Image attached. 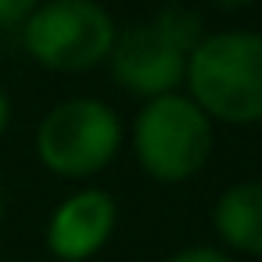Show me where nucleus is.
<instances>
[{"label":"nucleus","instance_id":"10","mask_svg":"<svg viewBox=\"0 0 262 262\" xmlns=\"http://www.w3.org/2000/svg\"><path fill=\"white\" fill-rule=\"evenodd\" d=\"M8 126H11V101H8L4 90H0V137L8 133Z\"/></svg>","mask_w":262,"mask_h":262},{"label":"nucleus","instance_id":"12","mask_svg":"<svg viewBox=\"0 0 262 262\" xmlns=\"http://www.w3.org/2000/svg\"><path fill=\"white\" fill-rule=\"evenodd\" d=\"M0 219H4V187H0Z\"/></svg>","mask_w":262,"mask_h":262},{"label":"nucleus","instance_id":"7","mask_svg":"<svg viewBox=\"0 0 262 262\" xmlns=\"http://www.w3.org/2000/svg\"><path fill=\"white\" fill-rule=\"evenodd\" d=\"M212 226L230 251L262 255V180H241L215 198Z\"/></svg>","mask_w":262,"mask_h":262},{"label":"nucleus","instance_id":"6","mask_svg":"<svg viewBox=\"0 0 262 262\" xmlns=\"http://www.w3.org/2000/svg\"><path fill=\"white\" fill-rule=\"evenodd\" d=\"M119 201L104 187L69 194L47 219V251L58 262H90L115 233Z\"/></svg>","mask_w":262,"mask_h":262},{"label":"nucleus","instance_id":"1","mask_svg":"<svg viewBox=\"0 0 262 262\" xmlns=\"http://www.w3.org/2000/svg\"><path fill=\"white\" fill-rule=\"evenodd\" d=\"M187 97L212 119L226 126L262 122V33L226 29L205 33L187 54L183 69Z\"/></svg>","mask_w":262,"mask_h":262},{"label":"nucleus","instance_id":"11","mask_svg":"<svg viewBox=\"0 0 262 262\" xmlns=\"http://www.w3.org/2000/svg\"><path fill=\"white\" fill-rule=\"evenodd\" d=\"M215 4H219V8H248L251 0H215Z\"/></svg>","mask_w":262,"mask_h":262},{"label":"nucleus","instance_id":"8","mask_svg":"<svg viewBox=\"0 0 262 262\" xmlns=\"http://www.w3.org/2000/svg\"><path fill=\"white\" fill-rule=\"evenodd\" d=\"M40 0H0V29H18L33 11H36Z\"/></svg>","mask_w":262,"mask_h":262},{"label":"nucleus","instance_id":"2","mask_svg":"<svg viewBox=\"0 0 262 262\" xmlns=\"http://www.w3.org/2000/svg\"><path fill=\"white\" fill-rule=\"evenodd\" d=\"M201 36L205 29L194 11L165 8L155 22H137L115 36L108 54L112 79L144 101L172 94L183 83L187 54L201 43Z\"/></svg>","mask_w":262,"mask_h":262},{"label":"nucleus","instance_id":"9","mask_svg":"<svg viewBox=\"0 0 262 262\" xmlns=\"http://www.w3.org/2000/svg\"><path fill=\"white\" fill-rule=\"evenodd\" d=\"M165 262H233L226 251L219 248H208V244H194V248H183L176 255H169Z\"/></svg>","mask_w":262,"mask_h":262},{"label":"nucleus","instance_id":"5","mask_svg":"<svg viewBox=\"0 0 262 262\" xmlns=\"http://www.w3.org/2000/svg\"><path fill=\"white\" fill-rule=\"evenodd\" d=\"M122 147V122L97 97L58 101L36 129V158L61 180H90L112 165Z\"/></svg>","mask_w":262,"mask_h":262},{"label":"nucleus","instance_id":"4","mask_svg":"<svg viewBox=\"0 0 262 262\" xmlns=\"http://www.w3.org/2000/svg\"><path fill=\"white\" fill-rule=\"evenodd\" d=\"M26 54L51 72H90L108 61L119 26L97 0H40L18 26Z\"/></svg>","mask_w":262,"mask_h":262},{"label":"nucleus","instance_id":"3","mask_svg":"<svg viewBox=\"0 0 262 262\" xmlns=\"http://www.w3.org/2000/svg\"><path fill=\"white\" fill-rule=\"evenodd\" d=\"M137 165L158 183H187L212 158V119L180 90L144 101L133 119Z\"/></svg>","mask_w":262,"mask_h":262}]
</instances>
